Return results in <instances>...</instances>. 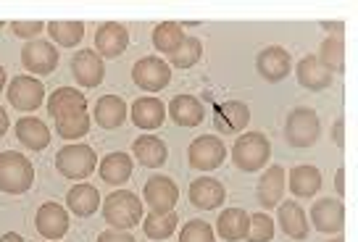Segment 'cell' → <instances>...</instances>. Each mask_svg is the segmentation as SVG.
I'll list each match as a JSON object with an SVG mask.
<instances>
[{"mask_svg":"<svg viewBox=\"0 0 358 242\" xmlns=\"http://www.w3.org/2000/svg\"><path fill=\"white\" fill-rule=\"evenodd\" d=\"M103 219L111 224L113 229L129 232L143 221V203L129 190H116L103 203Z\"/></svg>","mask_w":358,"mask_h":242,"instance_id":"6da1fadb","label":"cell"},{"mask_svg":"<svg viewBox=\"0 0 358 242\" xmlns=\"http://www.w3.org/2000/svg\"><path fill=\"white\" fill-rule=\"evenodd\" d=\"M34 166L16 150L0 153V190L8 195H22L32 187Z\"/></svg>","mask_w":358,"mask_h":242,"instance_id":"7a4b0ae2","label":"cell"},{"mask_svg":"<svg viewBox=\"0 0 358 242\" xmlns=\"http://www.w3.org/2000/svg\"><path fill=\"white\" fill-rule=\"evenodd\" d=\"M268 158H271V143L261 132L240 134L232 145V161L240 171H258L268 164Z\"/></svg>","mask_w":358,"mask_h":242,"instance_id":"3957f363","label":"cell"},{"mask_svg":"<svg viewBox=\"0 0 358 242\" xmlns=\"http://www.w3.org/2000/svg\"><path fill=\"white\" fill-rule=\"evenodd\" d=\"M322 134V119L311 108H295L287 116L285 124V137L292 148H311Z\"/></svg>","mask_w":358,"mask_h":242,"instance_id":"277c9868","label":"cell"},{"mask_svg":"<svg viewBox=\"0 0 358 242\" xmlns=\"http://www.w3.org/2000/svg\"><path fill=\"white\" fill-rule=\"evenodd\" d=\"M98 166V155L90 145H66L56 155V169L66 179H87Z\"/></svg>","mask_w":358,"mask_h":242,"instance_id":"5b68a950","label":"cell"},{"mask_svg":"<svg viewBox=\"0 0 358 242\" xmlns=\"http://www.w3.org/2000/svg\"><path fill=\"white\" fill-rule=\"evenodd\" d=\"M132 79L134 85L145 92H158V90L169 87L171 82V69H169L166 61H161L156 55L150 58H140L132 66Z\"/></svg>","mask_w":358,"mask_h":242,"instance_id":"8992f818","label":"cell"},{"mask_svg":"<svg viewBox=\"0 0 358 242\" xmlns=\"http://www.w3.org/2000/svg\"><path fill=\"white\" fill-rule=\"evenodd\" d=\"M224 158H227V148L213 134H203L198 140H192L190 150H187V161L198 171H213V169H219L224 164Z\"/></svg>","mask_w":358,"mask_h":242,"instance_id":"52a82bcc","label":"cell"},{"mask_svg":"<svg viewBox=\"0 0 358 242\" xmlns=\"http://www.w3.org/2000/svg\"><path fill=\"white\" fill-rule=\"evenodd\" d=\"M143 195H145V203H148V208H150V213H171L179 200V187L169 176L158 174L145 182Z\"/></svg>","mask_w":358,"mask_h":242,"instance_id":"ba28073f","label":"cell"},{"mask_svg":"<svg viewBox=\"0 0 358 242\" xmlns=\"http://www.w3.org/2000/svg\"><path fill=\"white\" fill-rule=\"evenodd\" d=\"M256 69L266 82H282L292 71V58L280 45H268L258 53Z\"/></svg>","mask_w":358,"mask_h":242,"instance_id":"9c48e42d","label":"cell"},{"mask_svg":"<svg viewBox=\"0 0 358 242\" xmlns=\"http://www.w3.org/2000/svg\"><path fill=\"white\" fill-rule=\"evenodd\" d=\"M22 64L27 71H32V74H50V71H56L58 66V50L53 48L50 43H45V40H32V43L24 45L22 50Z\"/></svg>","mask_w":358,"mask_h":242,"instance_id":"30bf717a","label":"cell"},{"mask_svg":"<svg viewBox=\"0 0 358 242\" xmlns=\"http://www.w3.org/2000/svg\"><path fill=\"white\" fill-rule=\"evenodd\" d=\"M45 87L40 79L34 77H13L8 85V103L19 111H34L43 106Z\"/></svg>","mask_w":358,"mask_h":242,"instance_id":"8fae6325","label":"cell"},{"mask_svg":"<svg viewBox=\"0 0 358 242\" xmlns=\"http://www.w3.org/2000/svg\"><path fill=\"white\" fill-rule=\"evenodd\" d=\"M311 221L313 227H316V232L340 234L343 227H345V206L335 198H322L319 203H313Z\"/></svg>","mask_w":358,"mask_h":242,"instance_id":"7c38bea8","label":"cell"},{"mask_svg":"<svg viewBox=\"0 0 358 242\" xmlns=\"http://www.w3.org/2000/svg\"><path fill=\"white\" fill-rule=\"evenodd\" d=\"M34 227L45 240H61L69 232V213L58 203H43L34 216Z\"/></svg>","mask_w":358,"mask_h":242,"instance_id":"4fadbf2b","label":"cell"},{"mask_svg":"<svg viewBox=\"0 0 358 242\" xmlns=\"http://www.w3.org/2000/svg\"><path fill=\"white\" fill-rule=\"evenodd\" d=\"M71 74L82 87H98L106 77V64L95 50H79L71 58Z\"/></svg>","mask_w":358,"mask_h":242,"instance_id":"5bb4252c","label":"cell"},{"mask_svg":"<svg viewBox=\"0 0 358 242\" xmlns=\"http://www.w3.org/2000/svg\"><path fill=\"white\" fill-rule=\"evenodd\" d=\"M95 48H98V55H106V58H119V55L129 48V32L127 27L119 22H108L101 24L98 32H95Z\"/></svg>","mask_w":358,"mask_h":242,"instance_id":"9a60e30c","label":"cell"},{"mask_svg":"<svg viewBox=\"0 0 358 242\" xmlns=\"http://www.w3.org/2000/svg\"><path fill=\"white\" fill-rule=\"evenodd\" d=\"M248 121H250V108L240 100H227V103L216 106V111H213V124L224 134L243 132L248 127Z\"/></svg>","mask_w":358,"mask_h":242,"instance_id":"2e32d148","label":"cell"},{"mask_svg":"<svg viewBox=\"0 0 358 242\" xmlns=\"http://www.w3.org/2000/svg\"><path fill=\"white\" fill-rule=\"evenodd\" d=\"M227 198V190L222 182H216L213 176H201L190 185V203L201 211L219 208Z\"/></svg>","mask_w":358,"mask_h":242,"instance_id":"e0dca14e","label":"cell"},{"mask_svg":"<svg viewBox=\"0 0 358 242\" xmlns=\"http://www.w3.org/2000/svg\"><path fill=\"white\" fill-rule=\"evenodd\" d=\"M285 187H287V174H285V169H282V166L266 169V174L261 176V182H258V187H256L258 203H261L264 208L280 206L282 195H285Z\"/></svg>","mask_w":358,"mask_h":242,"instance_id":"ac0fdd59","label":"cell"},{"mask_svg":"<svg viewBox=\"0 0 358 242\" xmlns=\"http://www.w3.org/2000/svg\"><path fill=\"white\" fill-rule=\"evenodd\" d=\"M129 116L140 129H158L166 119V106L158 98H137L129 108Z\"/></svg>","mask_w":358,"mask_h":242,"instance_id":"d6986e66","label":"cell"},{"mask_svg":"<svg viewBox=\"0 0 358 242\" xmlns=\"http://www.w3.org/2000/svg\"><path fill=\"white\" fill-rule=\"evenodd\" d=\"M87 111V98L85 92H79L74 87H58L50 98H48V113L53 119H61V116H71V113H82Z\"/></svg>","mask_w":358,"mask_h":242,"instance_id":"ffe728a7","label":"cell"},{"mask_svg":"<svg viewBox=\"0 0 358 242\" xmlns=\"http://www.w3.org/2000/svg\"><path fill=\"white\" fill-rule=\"evenodd\" d=\"M132 153L143 166H148V169H158V166L166 164L169 148L161 137H156V134H143V137H137V140L132 143Z\"/></svg>","mask_w":358,"mask_h":242,"instance_id":"44dd1931","label":"cell"},{"mask_svg":"<svg viewBox=\"0 0 358 242\" xmlns=\"http://www.w3.org/2000/svg\"><path fill=\"white\" fill-rule=\"evenodd\" d=\"M169 116L179 127H198L206 119V108L198 98L192 95H177V98L169 103Z\"/></svg>","mask_w":358,"mask_h":242,"instance_id":"7402d4cb","label":"cell"},{"mask_svg":"<svg viewBox=\"0 0 358 242\" xmlns=\"http://www.w3.org/2000/svg\"><path fill=\"white\" fill-rule=\"evenodd\" d=\"M295 74H298V82H301L303 87L313 90V92H316V90H327L332 85V74L319 64L316 55H303L301 61H298Z\"/></svg>","mask_w":358,"mask_h":242,"instance_id":"603a6c76","label":"cell"},{"mask_svg":"<svg viewBox=\"0 0 358 242\" xmlns=\"http://www.w3.org/2000/svg\"><path fill=\"white\" fill-rule=\"evenodd\" d=\"M277 221H280L282 232L292 237V240H306L308 237V221H306V211L292 200V203H280L277 211Z\"/></svg>","mask_w":358,"mask_h":242,"instance_id":"cb8c5ba5","label":"cell"},{"mask_svg":"<svg viewBox=\"0 0 358 242\" xmlns=\"http://www.w3.org/2000/svg\"><path fill=\"white\" fill-rule=\"evenodd\" d=\"M16 140L29 150H45L50 145V129L40 119L27 116V119H19V124H16Z\"/></svg>","mask_w":358,"mask_h":242,"instance_id":"d4e9b609","label":"cell"},{"mask_svg":"<svg viewBox=\"0 0 358 242\" xmlns=\"http://www.w3.org/2000/svg\"><path fill=\"white\" fill-rule=\"evenodd\" d=\"M248 227H250V216L243 208H227L216 221V232L222 234L227 242H237L248 237Z\"/></svg>","mask_w":358,"mask_h":242,"instance_id":"484cf974","label":"cell"},{"mask_svg":"<svg viewBox=\"0 0 358 242\" xmlns=\"http://www.w3.org/2000/svg\"><path fill=\"white\" fill-rule=\"evenodd\" d=\"M287 185L295 198H313L322 190V171L316 166H295Z\"/></svg>","mask_w":358,"mask_h":242,"instance_id":"4316f807","label":"cell"},{"mask_svg":"<svg viewBox=\"0 0 358 242\" xmlns=\"http://www.w3.org/2000/svg\"><path fill=\"white\" fill-rule=\"evenodd\" d=\"M95 121L103 129H116L127 121V103L119 95H103L95 103Z\"/></svg>","mask_w":358,"mask_h":242,"instance_id":"83f0119b","label":"cell"},{"mask_svg":"<svg viewBox=\"0 0 358 242\" xmlns=\"http://www.w3.org/2000/svg\"><path fill=\"white\" fill-rule=\"evenodd\" d=\"M66 206L77 216H92L101 208V192L92 185H74L66 195Z\"/></svg>","mask_w":358,"mask_h":242,"instance_id":"f1b7e54d","label":"cell"},{"mask_svg":"<svg viewBox=\"0 0 358 242\" xmlns=\"http://www.w3.org/2000/svg\"><path fill=\"white\" fill-rule=\"evenodd\" d=\"M319 64L329 71V74H343L345 71V40H343V34L337 37V34H332V37H327L324 43H322V48H319Z\"/></svg>","mask_w":358,"mask_h":242,"instance_id":"f546056e","label":"cell"},{"mask_svg":"<svg viewBox=\"0 0 358 242\" xmlns=\"http://www.w3.org/2000/svg\"><path fill=\"white\" fill-rule=\"evenodd\" d=\"M101 179L108 185H124L132 176V158L127 153H108L101 161Z\"/></svg>","mask_w":358,"mask_h":242,"instance_id":"4dcf8cb0","label":"cell"},{"mask_svg":"<svg viewBox=\"0 0 358 242\" xmlns=\"http://www.w3.org/2000/svg\"><path fill=\"white\" fill-rule=\"evenodd\" d=\"M185 37H187V34L182 32V27H179L177 22H161L156 29H153V45H156V50L169 55V58L182 48Z\"/></svg>","mask_w":358,"mask_h":242,"instance_id":"1f68e13d","label":"cell"},{"mask_svg":"<svg viewBox=\"0 0 358 242\" xmlns=\"http://www.w3.org/2000/svg\"><path fill=\"white\" fill-rule=\"evenodd\" d=\"M140 224H143L148 240H169L177 229L179 219L174 211L171 213H148V219L140 221Z\"/></svg>","mask_w":358,"mask_h":242,"instance_id":"d6a6232c","label":"cell"},{"mask_svg":"<svg viewBox=\"0 0 358 242\" xmlns=\"http://www.w3.org/2000/svg\"><path fill=\"white\" fill-rule=\"evenodd\" d=\"M48 34L64 48H74L85 40V24L82 22H50L45 24Z\"/></svg>","mask_w":358,"mask_h":242,"instance_id":"836d02e7","label":"cell"},{"mask_svg":"<svg viewBox=\"0 0 358 242\" xmlns=\"http://www.w3.org/2000/svg\"><path fill=\"white\" fill-rule=\"evenodd\" d=\"M56 129H58V134H61L64 140H79V137H85V134L90 132V116H87V111L56 119Z\"/></svg>","mask_w":358,"mask_h":242,"instance_id":"e575fe53","label":"cell"},{"mask_svg":"<svg viewBox=\"0 0 358 242\" xmlns=\"http://www.w3.org/2000/svg\"><path fill=\"white\" fill-rule=\"evenodd\" d=\"M201 55H203L201 40H198V37H185L182 48H179L169 61H171V66H177V69H190L201 61Z\"/></svg>","mask_w":358,"mask_h":242,"instance_id":"d590c367","label":"cell"},{"mask_svg":"<svg viewBox=\"0 0 358 242\" xmlns=\"http://www.w3.org/2000/svg\"><path fill=\"white\" fill-rule=\"evenodd\" d=\"M179 242H216L211 224L203 219H195L190 224H185V229L179 232Z\"/></svg>","mask_w":358,"mask_h":242,"instance_id":"8d00e7d4","label":"cell"},{"mask_svg":"<svg viewBox=\"0 0 358 242\" xmlns=\"http://www.w3.org/2000/svg\"><path fill=\"white\" fill-rule=\"evenodd\" d=\"M274 237V219L266 213H253L250 227H248V242H268Z\"/></svg>","mask_w":358,"mask_h":242,"instance_id":"74e56055","label":"cell"},{"mask_svg":"<svg viewBox=\"0 0 358 242\" xmlns=\"http://www.w3.org/2000/svg\"><path fill=\"white\" fill-rule=\"evenodd\" d=\"M11 29L16 37H24V40H29L34 34L43 32V22H13Z\"/></svg>","mask_w":358,"mask_h":242,"instance_id":"f35d334b","label":"cell"},{"mask_svg":"<svg viewBox=\"0 0 358 242\" xmlns=\"http://www.w3.org/2000/svg\"><path fill=\"white\" fill-rule=\"evenodd\" d=\"M98 242H137V240H134L129 232H124V229H108L98 237Z\"/></svg>","mask_w":358,"mask_h":242,"instance_id":"ab89813d","label":"cell"},{"mask_svg":"<svg viewBox=\"0 0 358 242\" xmlns=\"http://www.w3.org/2000/svg\"><path fill=\"white\" fill-rule=\"evenodd\" d=\"M332 140H335L340 148L345 145V121H343V119L335 121V127H332Z\"/></svg>","mask_w":358,"mask_h":242,"instance_id":"60d3db41","label":"cell"},{"mask_svg":"<svg viewBox=\"0 0 358 242\" xmlns=\"http://www.w3.org/2000/svg\"><path fill=\"white\" fill-rule=\"evenodd\" d=\"M335 187H337V195L343 198V195H345V169H337V174H335Z\"/></svg>","mask_w":358,"mask_h":242,"instance_id":"b9f144b4","label":"cell"},{"mask_svg":"<svg viewBox=\"0 0 358 242\" xmlns=\"http://www.w3.org/2000/svg\"><path fill=\"white\" fill-rule=\"evenodd\" d=\"M322 27H324L327 32H337V37H340V32L345 29V24H343V22H337V24H335V22H324Z\"/></svg>","mask_w":358,"mask_h":242,"instance_id":"7bdbcfd3","label":"cell"},{"mask_svg":"<svg viewBox=\"0 0 358 242\" xmlns=\"http://www.w3.org/2000/svg\"><path fill=\"white\" fill-rule=\"evenodd\" d=\"M8 127H11V121H8V113L0 108V137L8 132Z\"/></svg>","mask_w":358,"mask_h":242,"instance_id":"ee69618b","label":"cell"},{"mask_svg":"<svg viewBox=\"0 0 358 242\" xmlns=\"http://www.w3.org/2000/svg\"><path fill=\"white\" fill-rule=\"evenodd\" d=\"M0 242H24V237L22 234H16V232H8V234L0 237Z\"/></svg>","mask_w":358,"mask_h":242,"instance_id":"f6af8a7d","label":"cell"},{"mask_svg":"<svg viewBox=\"0 0 358 242\" xmlns=\"http://www.w3.org/2000/svg\"><path fill=\"white\" fill-rule=\"evenodd\" d=\"M3 87H6V71L0 66V92H3Z\"/></svg>","mask_w":358,"mask_h":242,"instance_id":"bcb514c9","label":"cell"},{"mask_svg":"<svg viewBox=\"0 0 358 242\" xmlns=\"http://www.w3.org/2000/svg\"><path fill=\"white\" fill-rule=\"evenodd\" d=\"M329 242H345V240H343V237H340V234H337L335 240H329Z\"/></svg>","mask_w":358,"mask_h":242,"instance_id":"7dc6e473","label":"cell"},{"mask_svg":"<svg viewBox=\"0 0 358 242\" xmlns=\"http://www.w3.org/2000/svg\"><path fill=\"white\" fill-rule=\"evenodd\" d=\"M0 29H3V22H0Z\"/></svg>","mask_w":358,"mask_h":242,"instance_id":"c3c4849f","label":"cell"}]
</instances>
